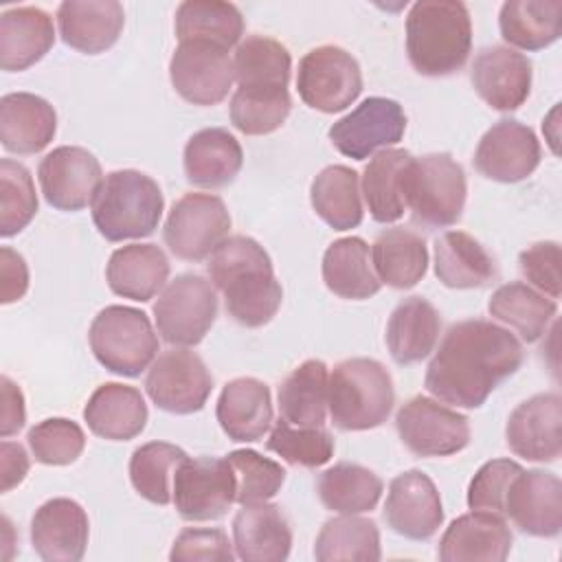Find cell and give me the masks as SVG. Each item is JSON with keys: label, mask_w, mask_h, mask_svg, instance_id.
Masks as SVG:
<instances>
[{"label": "cell", "mask_w": 562, "mask_h": 562, "mask_svg": "<svg viewBox=\"0 0 562 562\" xmlns=\"http://www.w3.org/2000/svg\"><path fill=\"white\" fill-rule=\"evenodd\" d=\"M266 448L290 465L321 468L334 457V437L323 426L299 428L279 417L266 441Z\"/></svg>", "instance_id": "cell-49"}, {"label": "cell", "mask_w": 562, "mask_h": 562, "mask_svg": "<svg viewBox=\"0 0 562 562\" xmlns=\"http://www.w3.org/2000/svg\"><path fill=\"white\" fill-rule=\"evenodd\" d=\"M44 200L57 211H81L92 204L101 182V162L92 151L77 145H61L48 151L37 167Z\"/></svg>", "instance_id": "cell-16"}, {"label": "cell", "mask_w": 562, "mask_h": 562, "mask_svg": "<svg viewBox=\"0 0 562 562\" xmlns=\"http://www.w3.org/2000/svg\"><path fill=\"white\" fill-rule=\"evenodd\" d=\"M211 283L224 294L228 316L244 327H263L283 301L266 248L248 235L226 237L209 259Z\"/></svg>", "instance_id": "cell-2"}, {"label": "cell", "mask_w": 562, "mask_h": 562, "mask_svg": "<svg viewBox=\"0 0 562 562\" xmlns=\"http://www.w3.org/2000/svg\"><path fill=\"white\" fill-rule=\"evenodd\" d=\"M468 195L463 167L446 151L411 158L404 171V200L424 228H446L461 220Z\"/></svg>", "instance_id": "cell-6"}, {"label": "cell", "mask_w": 562, "mask_h": 562, "mask_svg": "<svg viewBox=\"0 0 562 562\" xmlns=\"http://www.w3.org/2000/svg\"><path fill=\"white\" fill-rule=\"evenodd\" d=\"M327 364L310 358L281 382L277 393L279 415L299 428H318L327 417Z\"/></svg>", "instance_id": "cell-36"}, {"label": "cell", "mask_w": 562, "mask_h": 562, "mask_svg": "<svg viewBox=\"0 0 562 562\" xmlns=\"http://www.w3.org/2000/svg\"><path fill=\"white\" fill-rule=\"evenodd\" d=\"M233 68L237 88H288L292 57L281 42L248 35L237 44Z\"/></svg>", "instance_id": "cell-44"}, {"label": "cell", "mask_w": 562, "mask_h": 562, "mask_svg": "<svg viewBox=\"0 0 562 562\" xmlns=\"http://www.w3.org/2000/svg\"><path fill=\"white\" fill-rule=\"evenodd\" d=\"M522 345L505 327L468 318L452 323L428 362L424 386L437 400L479 408L492 391L522 364Z\"/></svg>", "instance_id": "cell-1"}, {"label": "cell", "mask_w": 562, "mask_h": 562, "mask_svg": "<svg viewBox=\"0 0 562 562\" xmlns=\"http://www.w3.org/2000/svg\"><path fill=\"white\" fill-rule=\"evenodd\" d=\"M512 542L514 536L503 516L472 509L446 527L437 555L443 562H503Z\"/></svg>", "instance_id": "cell-23"}, {"label": "cell", "mask_w": 562, "mask_h": 562, "mask_svg": "<svg viewBox=\"0 0 562 562\" xmlns=\"http://www.w3.org/2000/svg\"><path fill=\"white\" fill-rule=\"evenodd\" d=\"M531 61L509 46H485L476 53L470 81L476 94L498 112L518 110L531 92Z\"/></svg>", "instance_id": "cell-21"}, {"label": "cell", "mask_w": 562, "mask_h": 562, "mask_svg": "<svg viewBox=\"0 0 562 562\" xmlns=\"http://www.w3.org/2000/svg\"><path fill=\"white\" fill-rule=\"evenodd\" d=\"M217 318L215 285L202 274L184 272L169 281L154 303L160 338L173 347H195Z\"/></svg>", "instance_id": "cell-8"}, {"label": "cell", "mask_w": 562, "mask_h": 562, "mask_svg": "<svg viewBox=\"0 0 562 562\" xmlns=\"http://www.w3.org/2000/svg\"><path fill=\"white\" fill-rule=\"evenodd\" d=\"M296 90L312 110L325 114L342 112L362 92L360 64L340 46H316L299 61Z\"/></svg>", "instance_id": "cell-9"}, {"label": "cell", "mask_w": 562, "mask_h": 562, "mask_svg": "<svg viewBox=\"0 0 562 562\" xmlns=\"http://www.w3.org/2000/svg\"><path fill=\"white\" fill-rule=\"evenodd\" d=\"M384 520L391 531L408 540H428L443 525V505L432 479L422 470H406L389 483Z\"/></svg>", "instance_id": "cell-19"}, {"label": "cell", "mask_w": 562, "mask_h": 562, "mask_svg": "<svg viewBox=\"0 0 562 562\" xmlns=\"http://www.w3.org/2000/svg\"><path fill=\"white\" fill-rule=\"evenodd\" d=\"M292 110L288 88H237L231 99V123L246 136L279 130Z\"/></svg>", "instance_id": "cell-46"}, {"label": "cell", "mask_w": 562, "mask_h": 562, "mask_svg": "<svg viewBox=\"0 0 562 562\" xmlns=\"http://www.w3.org/2000/svg\"><path fill=\"white\" fill-rule=\"evenodd\" d=\"M145 391L160 411L191 415L204 408L213 391V375L195 351L167 349L149 364Z\"/></svg>", "instance_id": "cell-13"}, {"label": "cell", "mask_w": 562, "mask_h": 562, "mask_svg": "<svg viewBox=\"0 0 562 562\" xmlns=\"http://www.w3.org/2000/svg\"><path fill=\"white\" fill-rule=\"evenodd\" d=\"M0 437L7 439L20 432L26 422L24 393L9 375L0 378Z\"/></svg>", "instance_id": "cell-55"}, {"label": "cell", "mask_w": 562, "mask_h": 562, "mask_svg": "<svg viewBox=\"0 0 562 562\" xmlns=\"http://www.w3.org/2000/svg\"><path fill=\"white\" fill-rule=\"evenodd\" d=\"M393 404V378L373 358H347L329 373L327 408L340 430L378 428L389 419Z\"/></svg>", "instance_id": "cell-5"}, {"label": "cell", "mask_w": 562, "mask_h": 562, "mask_svg": "<svg viewBox=\"0 0 562 562\" xmlns=\"http://www.w3.org/2000/svg\"><path fill=\"white\" fill-rule=\"evenodd\" d=\"M55 108L31 92H9L0 99V143L18 156L37 154L55 138Z\"/></svg>", "instance_id": "cell-26"}, {"label": "cell", "mask_w": 562, "mask_h": 562, "mask_svg": "<svg viewBox=\"0 0 562 562\" xmlns=\"http://www.w3.org/2000/svg\"><path fill=\"white\" fill-rule=\"evenodd\" d=\"M441 316L437 307L424 296L402 299L386 323V347L397 364H413L424 360L439 340Z\"/></svg>", "instance_id": "cell-32"}, {"label": "cell", "mask_w": 562, "mask_h": 562, "mask_svg": "<svg viewBox=\"0 0 562 562\" xmlns=\"http://www.w3.org/2000/svg\"><path fill=\"white\" fill-rule=\"evenodd\" d=\"M29 290V266L24 257L9 248H0V303L9 305L20 301Z\"/></svg>", "instance_id": "cell-54"}, {"label": "cell", "mask_w": 562, "mask_h": 562, "mask_svg": "<svg viewBox=\"0 0 562 562\" xmlns=\"http://www.w3.org/2000/svg\"><path fill=\"white\" fill-rule=\"evenodd\" d=\"M406 112L400 101L389 97H369L349 114L338 119L327 136L347 158L364 160L389 149L404 138Z\"/></svg>", "instance_id": "cell-14"}, {"label": "cell", "mask_w": 562, "mask_h": 562, "mask_svg": "<svg viewBox=\"0 0 562 562\" xmlns=\"http://www.w3.org/2000/svg\"><path fill=\"white\" fill-rule=\"evenodd\" d=\"M518 268L522 277L542 294L558 299L562 294L560 281V244L536 241L518 255Z\"/></svg>", "instance_id": "cell-53"}, {"label": "cell", "mask_w": 562, "mask_h": 562, "mask_svg": "<svg viewBox=\"0 0 562 562\" xmlns=\"http://www.w3.org/2000/svg\"><path fill=\"white\" fill-rule=\"evenodd\" d=\"M235 555L244 562H283L292 549V529L279 505H241L233 518Z\"/></svg>", "instance_id": "cell-25"}, {"label": "cell", "mask_w": 562, "mask_h": 562, "mask_svg": "<svg viewBox=\"0 0 562 562\" xmlns=\"http://www.w3.org/2000/svg\"><path fill=\"white\" fill-rule=\"evenodd\" d=\"M173 29L178 42L202 40L231 48L244 35V18L233 2L184 0L176 9Z\"/></svg>", "instance_id": "cell-42"}, {"label": "cell", "mask_w": 562, "mask_h": 562, "mask_svg": "<svg viewBox=\"0 0 562 562\" xmlns=\"http://www.w3.org/2000/svg\"><path fill=\"white\" fill-rule=\"evenodd\" d=\"M395 428L400 441L417 457H450L470 443V419L426 395L400 406Z\"/></svg>", "instance_id": "cell-11"}, {"label": "cell", "mask_w": 562, "mask_h": 562, "mask_svg": "<svg viewBox=\"0 0 562 562\" xmlns=\"http://www.w3.org/2000/svg\"><path fill=\"white\" fill-rule=\"evenodd\" d=\"M487 312L492 318L516 329L525 342H536L549 329V323L558 312V303L522 281H512L492 292Z\"/></svg>", "instance_id": "cell-39"}, {"label": "cell", "mask_w": 562, "mask_h": 562, "mask_svg": "<svg viewBox=\"0 0 562 562\" xmlns=\"http://www.w3.org/2000/svg\"><path fill=\"white\" fill-rule=\"evenodd\" d=\"M323 281L329 292L349 301H364L380 292L369 244L362 237H340L323 255Z\"/></svg>", "instance_id": "cell-34"}, {"label": "cell", "mask_w": 562, "mask_h": 562, "mask_svg": "<svg viewBox=\"0 0 562 562\" xmlns=\"http://www.w3.org/2000/svg\"><path fill=\"white\" fill-rule=\"evenodd\" d=\"M540 156V140L529 125L516 119H501L481 136L472 162L483 178L514 184L538 169Z\"/></svg>", "instance_id": "cell-17"}, {"label": "cell", "mask_w": 562, "mask_h": 562, "mask_svg": "<svg viewBox=\"0 0 562 562\" xmlns=\"http://www.w3.org/2000/svg\"><path fill=\"white\" fill-rule=\"evenodd\" d=\"M505 441L520 459L558 461L562 454V397L549 391L520 402L507 417Z\"/></svg>", "instance_id": "cell-18"}, {"label": "cell", "mask_w": 562, "mask_h": 562, "mask_svg": "<svg viewBox=\"0 0 562 562\" xmlns=\"http://www.w3.org/2000/svg\"><path fill=\"white\" fill-rule=\"evenodd\" d=\"M55 44L53 18L40 7H13L0 15V68L20 72L37 64Z\"/></svg>", "instance_id": "cell-30"}, {"label": "cell", "mask_w": 562, "mask_h": 562, "mask_svg": "<svg viewBox=\"0 0 562 562\" xmlns=\"http://www.w3.org/2000/svg\"><path fill=\"white\" fill-rule=\"evenodd\" d=\"M505 518L522 533L555 538L562 531V483L547 470H520L505 496Z\"/></svg>", "instance_id": "cell-20"}, {"label": "cell", "mask_w": 562, "mask_h": 562, "mask_svg": "<svg viewBox=\"0 0 562 562\" xmlns=\"http://www.w3.org/2000/svg\"><path fill=\"white\" fill-rule=\"evenodd\" d=\"M182 165L193 187L222 189L237 178L244 165V149L228 130L204 127L187 140Z\"/></svg>", "instance_id": "cell-28"}, {"label": "cell", "mask_w": 562, "mask_h": 562, "mask_svg": "<svg viewBox=\"0 0 562 562\" xmlns=\"http://www.w3.org/2000/svg\"><path fill=\"white\" fill-rule=\"evenodd\" d=\"M310 202L316 215L334 231H349L362 222L358 171L345 165H329L310 184Z\"/></svg>", "instance_id": "cell-40"}, {"label": "cell", "mask_w": 562, "mask_h": 562, "mask_svg": "<svg viewBox=\"0 0 562 562\" xmlns=\"http://www.w3.org/2000/svg\"><path fill=\"white\" fill-rule=\"evenodd\" d=\"M92 222L108 241L149 237L162 217L165 198L158 182L136 169L110 171L92 204Z\"/></svg>", "instance_id": "cell-4"}, {"label": "cell", "mask_w": 562, "mask_h": 562, "mask_svg": "<svg viewBox=\"0 0 562 562\" xmlns=\"http://www.w3.org/2000/svg\"><path fill=\"white\" fill-rule=\"evenodd\" d=\"M147 404L136 386L121 382L101 384L83 408L90 432L108 441H130L145 430Z\"/></svg>", "instance_id": "cell-29"}, {"label": "cell", "mask_w": 562, "mask_h": 562, "mask_svg": "<svg viewBox=\"0 0 562 562\" xmlns=\"http://www.w3.org/2000/svg\"><path fill=\"white\" fill-rule=\"evenodd\" d=\"M231 213L220 195L184 193L173 202L162 239L167 248L184 261H202L228 237Z\"/></svg>", "instance_id": "cell-10"}, {"label": "cell", "mask_w": 562, "mask_h": 562, "mask_svg": "<svg viewBox=\"0 0 562 562\" xmlns=\"http://www.w3.org/2000/svg\"><path fill=\"white\" fill-rule=\"evenodd\" d=\"M520 470L522 465L512 459H492L483 463L468 485V507L505 518V496Z\"/></svg>", "instance_id": "cell-51"}, {"label": "cell", "mask_w": 562, "mask_h": 562, "mask_svg": "<svg viewBox=\"0 0 562 562\" xmlns=\"http://www.w3.org/2000/svg\"><path fill=\"white\" fill-rule=\"evenodd\" d=\"M187 452L167 441H149L138 446L130 459V481L134 490L154 505L171 503V485L176 468Z\"/></svg>", "instance_id": "cell-45"}, {"label": "cell", "mask_w": 562, "mask_h": 562, "mask_svg": "<svg viewBox=\"0 0 562 562\" xmlns=\"http://www.w3.org/2000/svg\"><path fill=\"white\" fill-rule=\"evenodd\" d=\"M37 213V193L31 171L11 158L0 160V235L13 237Z\"/></svg>", "instance_id": "cell-47"}, {"label": "cell", "mask_w": 562, "mask_h": 562, "mask_svg": "<svg viewBox=\"0 0 562 562\" xmlns=\"http://www.w3.org/2000/svg\"><path fill=\"white\" fill-rule=\"evenodd\" d=\"M88 536V514L72 498H50L33 514L31 544L46 562H79L86 553Z\"/></svg>", "instance_id": "cell-22"}, {"label": "cell", "mask_w": 562, "mask_h": 562, "mask_svg": "<svg viewBox=\"0 0 562 562\" xmlns=\"http://www.w3.org/2000/svg\"><path fill=\"white\" fill-rule=\"evenodd\" d=\"M123 24L125 11L116 0H66L57 7L64 44L86 55H99L114 46Z\"/></svg>", "instance_id": "cell-24"}, {"label": "cell", "mask_w": 562, "mask_h": 562, "mask_svg": "<svg viewBox=\"0 0 562 562\" xmlns=\"http://www.w3.org/2000/svg\"><path fill=\"white\" fill-rule=\"evenodd\" d=\"M169 560L173 562H233V544L224 529L187 527L171 544Z\"/></svg>", "instance_id": "cell-52"}, {"label": "cell", "mask_w": 562, "mask_h": 562, "mask_svg": "<svg viewBox=\"0 0 562 562\" xmlns=\"http://www.w3.org/2000/svg\"><path fill=\"white\" fill-rule=\"evenodd\" d=\"M411 158V151L397 147L380 149L369 158L362 171V198L375 222L391 224L404 215V171Z\"/></svg>", "instance_id": "cell-37"}, {"label": "cell", "mask_w": 562, "mask_h": 562, "mask_svg": "<svg viewBox=\"0 0 562 562\" xmlns=\"http://www.w3.org/2000/svg\"><path fill=\"white\" fill-rule=\"evenodd\" d=\"M235 474V503L252 505L277 496L285 483V470L281 463L261 457L257 450H233L226 454Z\"/></svg>", "instance_id": "cell-48"}, {"label": "cell", "mask_w": 562, "mask_h": 562, "mask_svg": "<svg viewBox=\"0 0 562 562\" xmlns=\"http://www.w3.org/2000/svg\"><path fill=\"white\" fill-rule=\"evenodd\" d=\"M169 277V259L156 244H127L110 255L105 281L123 299L145 303L158 294Z\"/></svg>", "instance_id": "cell-31"}, {"label": "cell", "mask_w": 562, "mask_h": 562, "mask_svg": "<svg viewBox=\"0 0 562 562\" xmlns=\"http://www.w3.org/2000/svg\"><path fill=\"white\" fill-rule=\"evenodd\" d=\"M215 417L231 441H259L272 424V397L266 382L257 378H235L224 384Z\"/></svg>", "instance_id": "cell-27"}, {"label": "cell", "mask_w": 562, "mask_h": 562, "mask_svg": "<svg viewBox=\"0 0 562 562\" xmlns=\"http://www.w3.org/2000/svg\"><path fill=\"white\" fill-rule=\"evenodd\" d=\"M314 558L318 562L362 560L375 562L382 558L380 529L375 520L358 514H340L323 522L316 542Z\"/></svg>", "instance_id": "cell-43"}, {"label": "cell", "mask_w": 562, "mask_h": 562, "mask_svg": "<svg viewBox=\"0 0 562 562\" xmlns=\"http://www.w3.org/2000/svg\"><path fill=\"white\" fill-rule=\"evenodd\" d=\"M371 263L380 283L408 290L417 285L428 270V248L424 237L408 228H386L371 246Z\"/></svg>", "instance_id": "cell-35"}, {"label": "cell", "mask_w": 562, "mask_h": 562, "mask_svg": "<svg viewBox=\"0 0 562 562\" xmlns=\"http://www.w3.org/2000/svg\"><path fill=\"white\" fill-rule=\"evenodd\" d=\"M173 90L193 105H215L224 101L235 81L228 48L213 42H180L169 59Z\"/></svg>", "instance_id": "cell-15"}, {"label": "cell", "mask_w": 562, "mask_h": 562, "mask_svg": "<svg viewBox=\"0 0 562 562\" xmlns=\"http://www.w3.org/2000/svg\"><path fill=\"white\" fill-rule=\"evenodd\" d=\"M382 490L384 483L373 470L349 461L327 468L316 481L321 503L338 514H364L375 509Z\"/></svg>", "instance_id": "cell-41"}, {"label": "cell", "mask_w": 562, "mask_h": 562, "mask_svg": "<svg viewBox=\"0 0 562 562\" xmlns=\"http://www.w3.org/2000/svg\"><path fill=\"white\" fill-rule=\"evenodd\" d=\"M472 50L470 11L459 0H419L406 15V55L424 77L459 72Z\"/></svg>", "instance_id": "cell-3"}, {"label": "cell", "mask_w": 562, "mask_h": 562, "mask_svg": "<svg viewBox=\"0 0 562 562\" xmlns=\"http://www.w3.org/2000/svg\"><path fill=\"white\" fill-rule=\"evenodd\" d=\"M29 454L26 450L15 441H2L0 443V476H2V492L13 490L20 485L29 474Z\"/></svg>", "instance_id": "cell-56"}, {"label": "cell", "mask_w": 562, "mask_h": 562, "mask_svg": "<svg viewBox=\"0 0 562 562\" xmlns=\"http://www.w3.org/2000/svg\"><path fill=\"white\" fill-rule=\"evenodd\" d=\"M26 443L35 461L44 465H70L81 457L86 435L72 419L48 417L26 432Z\"/></svg>", "instance_id": "cell-50"}, {"label": "cell", "mask_w": 562, "mask_h": 562, "mask_svg": "<svg viewBox=\"0 0 562 562\" xmlns=\"http://www.w3.org/2000/svg\"><path fill=\"white\" fill-rule=\"evenodd\" d=\"M90 349L101 367L123 378H136L156 360L158 336L143 310L108 305L90 323Z\"/></svg>", "instance_id": "cell-7"}, {"label": "cell", "mask_w": 562, "mask_h": 562, "mask_svg": "<svg viewBox=\"0 0 562 562\" xmlns=\"http://www.w3.org/2000/svg\"><path fill=\"white\" fill-rule=\"evenodd\" d=\"M435 274L452 290L483 288L496 277L494 257L463 231H446L435 239Z\"/></svg>", "instance_id": "cell-33"}, {"label": "cell", "mask_w": 562, "mask_h": 562, "mask_svg": "<svg viewBox=\"0 0 562 562\" xmlns=\"http://www.w3.org/2000/svg\"><path fill=\"white\" fill-rule=\"evenodd\" d=\"M501 37L520 50H540L562 35L560 0H507L498 13Z\"/></svg>", "instance_id": "cell-38"}, {"label": "cell", "mask_w": 562, "mask_h": 562, "mask_svg": "<svg viewBox=\"0 0 562 562\" xmlns=\"http://www.w3.org/2000/svg\"><path fill=\"white\" fill-rule=\"evenodd\" d=\"M171 501L189 522L222 518L235 503V474L226 457H187L173 472Z\"/></svg>", "instance_id": "cell-12"}]
</instances>
